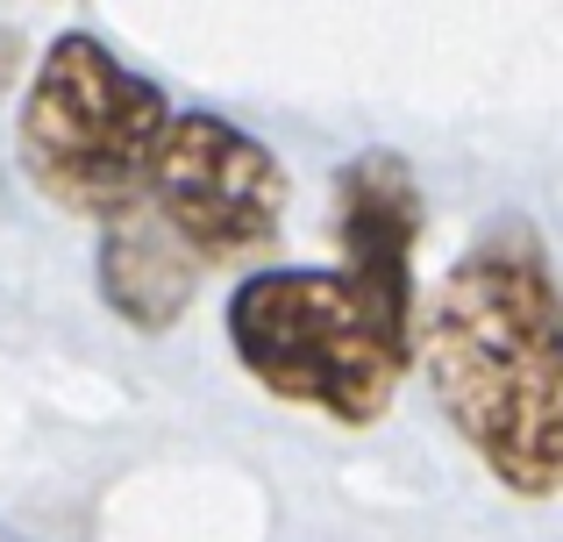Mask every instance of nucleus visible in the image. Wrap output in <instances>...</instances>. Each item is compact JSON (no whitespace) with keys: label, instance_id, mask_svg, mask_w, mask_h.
Here are the masks:
<instances>
[{"label":"nucleus","instance_id":"obj_1","mask_svg":"<svg viewBox=\"0 0 563 542\" xmlns=\"http://www.w3.org/2000/svg\"><path fill=\"white\" fill-rule=\"evenodd\" d=\"M428 386L485 472L521 500L563 478V314L556 272L528 222H493L442 278L428 314Z\"/></svg>","mask_w":563,"mask_h":542},{"label":"nucleus","instance_id":"obj_2","mask_svg":"<svg viewBox=\"0 0 563 542\" xmlns=\"http://www.w3.org/2000/svg\"><path fill=\"white\" fill-rule=\"evenodd\" d=\"M229 350L272 400L372 429L399 392L413 335H399L343 272L278 265L229 292Z\"/></svg>","mask_w":563,"mask_h":542},{"label":"nucleus","instance_id":"obj_3","mask_svg":"<svg viewBox=\"0 0 563 542\" xmlns=\"http://www.w3.org/2000/svg\"><path fill=\"white\" fill-rule=\"evenodd\" d=\"M165 122V93L143 71H129L93 29H71L43 51L14 136H22V172L43 200L122 222L129 208H143Z\"/></svg>","mask_w":563,"mask_h":542},{"label":"nucleus","instance_id":"obj_4","mask_svg":"<svg viewBox=\"0 0 563 542\" xmlns=\"http://www.w3.org/2000/svg\"><path fill=\"white\" fill-rule=\"evenodd\" d=\"M286 193V165L250 129L221 122V114H172L151 157L143 214L192 265H229V257H250L278 236Z\"/></svg>","mask_w":563,"mask_h":542},{"label":"nucleus","instance_id":"obj_5","mask_svg":"<svg viewBox=\"0 0 563 542\" xmlns=\"http://www.w3.org/2000/svg\"><path fill=\"white\" fill-rule=\"evenodd\" d=\"M335 243H343V278L413 335V243H421V186L413 165L393 151H364L335 172Z\"/></svg>","mask_w":563,"mask_h":542},{"label":"nucleus","instance_id":"obj_6","mask_svg":"<svg viewBox=\"0 0 563 542\" xmlns=\"http://www.w3.org/2000/svg\"><path fill=\"white\" fill-rule=\"evenodd\" d=\"M192 278H200V265L143 208L108 222V236H100V292H108L114 314H129L136 329H172L192 307Z\"/></svg>","mask_w":563,"mask_h":542}]
</instances>
